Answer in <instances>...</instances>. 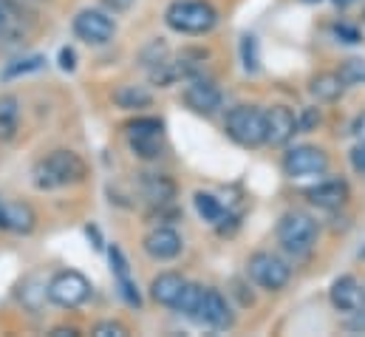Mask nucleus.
I'll use <instances>...</instances> for the list:
<instances>
[{"label":"nucleus","instance_id":"9b49d317","mask_svg":"<svg viewBox=\"0 0 365 337\" xmlns=\"http://www.w3.org/2000/svg\"><path fill=\"white\" fill-rule=\"evenodd\" d=\"M201 323L212 326V329H230L235 323V315L227 303V298L218 292V289H204L201 295V306H198V318Z\"/></svg>","mask_w":365,"mask_h":337},{"label":"nucleus","instance_id":"a878e982","mask_svg":"<svg viewBox=\"0 0 365 337\" xmlns=\"http://www.w3.org/2000/svg\"><path fill=\"white\" fill-rule=\"evenodd\" d=\"M241 60H244V69H247L250 74H255V71L261 69V54H258V40H255L252 34H247V37L241 40Z\"/></svg>","mask_w":365,"mask_h":337},{"label":"nucleus","instance_id":"6e6552de","mask_svg":"<svg viewBox=\"0 0 365 337\" xmlns=\"http://www.w3.org/2000/svg\"><path fill=\"white\" fill-rule=\"evenodd\" d=\"M283 173L289 178H303V176H323L329 170V156L323 148L314 145H297L283 156Z\"/></svg>","mask_w":365,"mask_h":337},{"label":"nucleus","instance_id":"2f4dec72","mask_svg":"<svg viewBox=\"0 0 365 337\" xmlns=\"http://www.w3.org/2000/svg\"><path fill=\"white\" fill-rule=\"evenodd\" d=\"M334 34H337L343 43H360V31H357L354 26H349V23H337V26H334Z\"/></svg>","mask_w":365,"mask_h":337},{"label":"nucleus","instance_id":"f8f14e48","mask_svg":"<svg viewBox=\"0 0 365 337\" xmlns=\"http://www.w3.org/2000/svg\"><path fill=\"white\" fill-rule=\"evenodd\" d=\"M264 114H267V145L283 148L297 134V116L286 105H272Z\"/></svg>","mask_w":365,"mask_h":337},{"label":"nucleus","instance_id":"412c9836","mask_svg":"<svg viewBox=\"0 0 365 337\" xmlns=\"http://www.w3.org/2000/svg\"><path fill=\"white\" fill-rule=\"evenodd\" d=\"M17 99L14 96H3L0 99V142H11L17 136Z\"/></svg>","mask_w":365,"mask_h":337},{"label":"nucleus","instance_id":"dca6fc26","mask_svg":"<svg viewBox=\"0 0 365 337\" xmlns=\"http://www.w3.org/2000/svg\"><path fill=\"white\" fill-rule=\"evenodd\" d=\"M139 187H142V196H145L153 207H165V204H170L173 196H176V184H173V178H168L165 173H142Z\"/></svg>","mask_w":365,"mask_h":337},{"label":"nucleus","instance_id":"58836bf2","mask_svg":"<svg viewBox=\"0 0 365 337\" xmlns=\"http://www.w3.org/2000/svg\"><path fill=\"white\" fill-rule=\"evenodd\" d=\"M0 230H6V201H0Z\"/></svg>","mask_w":365,"mask_h":337},{"label":"nucleus","instance_id":"a211bd4d","mask_svg":"<svg viewBox=\"0 0 365 337\" xmlns=\"http://www.w3.org/2000/svg\"><path fill=\"white\" fill-rule=\"evenodd\" d=\"M113 105L122 111H139V108H150L153 105V94L142 85H119L113 91Z\"/></svg>","mask_w":365,"mask_h":337},{"label":"nucleus","instance_id":"79ce46f5","mask_svg":"<svg viewBox=\"0 0 365 337\" xmlns=\"http://www.w3.org/2000/svg\"><path fill=\"white\" fill-rule=\"evenodd\" d=\"M303 3H323V0H303Z\"/></svg>","mask_w":365,"mask_h":337},{"label":"nucleus","instance_id":"e433bc0d","mask_svg":"<svg viewBox=\"0 0 365 337\" xmlns=\"http://www.w3.org/2000/svg\"><path fill=\"white\" fill-rule=\"evenodd\" d=\"M102 3H105V9H108V11H113V14L128 11V9L133 6V0H102Z\"/></svg>","mask_w":365,"mask_h":337},{"label":"nucleus","instance_id":"f257e3e1","mask_svg":"<svg viewBox=\"0 0 365 337\" xmlns=\"http://www.w3.org/2000/svg\"><path fill=\"white\" fill-rule=\"evenodd\" d=\"M31 178L37 190L68 187L86 178V162L74 151H51L31 168Z\"/></svg>","mask_w":365,"mask_h":337},{"label":"nucleus","instance_id":"4468645a","mask_svg":"<svg viewBox=\"0 0 365 337\" xmlns=\"http://www.w3.org/2000/svg\"><path fill=\"white\" fill-rule=\"evenodd\" d=\"M108 258H110V272H113V281H116V286H119L125 303L133 306V309H139V306H142V295H139V289H136V281H133V275H130V263H128L125 253L113 244V247L108 250Z\"/></svg>","mask_w":365,"mask_h":337},{"label":"nucleus","instance_id":"c756f323","mask_svg":"<svg viewBox=\"0 0 365 337\" xmlns=\"http://www.w3.org/2000/svg\"><path fill=\"white\" fill-rule=\"evenodd\" d=\"M165 57H168V46H165V43H159V40H156V43H150V49H145V54H142V60H145V66H148V69H153V66H156V63H162Z\"/></svg>","mask_w":365,"mask_h":337},{"label":"nucleus","instance_id":"ea45409f","mask_svg":"<svg viewBox=\"0 0 365 337\" xmlns=\"http://www.w3.org/2000/svg\"><path fill=\"white\" fill-rule=\"evenodd\" d=\"M354 0H334V6H351Z\"/></svg>","mask_w":365,"mask_h":337},{"label":"nucleus","instance_id":"f3484780","mask_svg":"<svg viewBox=\"0 0 365 337\" xmlns=\"http://www.w3.org/2000/svg\"><path fill=\"white\" fill-rule=\"evenodd\" d=\"M184 286V278L179 272H159L153 281H150V298L159 303V306H170L179 301Z\"/></svg>","mask_w":365,"mask_h":337},{"label":"nucleus","instance_id":"f03ea898","mask_svg":"<svg viewBox=\"0 0 365 337\" xmlns=\"http://www.w3.org/2000/svg\"><path fill=\"white\" fill-rule=\"evenodd\" d=\"M165 23L179 34L198 37V34H207L215 29L218 11L207 0H173L165 11Z\"/></svg>","mask_w":365,"mask_h":337},{"label":"nucleus","instance_id":"a19ab883","mask_svg":"<svg viewBox=\"0 0 365 337\" xmlns=\"http://www.w3.org/2000/svg\"><path fill=\"white\" fill-rule=\"evenodd\" d=\"M3 23H6V17H3V9H0V31H3Z\"/></svg>","mask_w":365,"mask_h":337},{"label":"nucleus","instance_id":"6ab92c4d","mask_svg":"<svg viewBox=\"0 0 365 337\" xmlns=\"http://www.w3.org/2000/svg\"><path fill=\"white\" fill-rule=\"evenodd\" d=\"M309 91H312V96H314L317 102H334V99H340V96H343L346 85H343V80H340V74H337V71H323V74L312 77Z\"/></svg>","mask_w":365,"mask_h":337},{"label":"nucleus","instance_id":"cd10ccee","mask_svg":"<svg viewBox=\"0 0 365 337\" xmlns=\"http://www.w3.org/2000/svg\"><path fill=\"white\" fill-rule=\"evenodd\" d=\"M128 128V136H145V134H162V119L156 116H139L133 122L125 125Z\"/></svg>","mask_w":365,"mask_h":337},{"label":"nucleus","instance_id":"4c0bfd02","mask_svg":"<svg viewBox=\"0 0 365 337\" xmlns=\"http://www.w3.org/2000/svg\"><path fill=\"white\" fill-rule=\"evenodd\" d=\"M80 332L77 329H71V326H57V329H51V337H77Z\"/></svg>","mask_w":365,"mask_h":337},{"label":"nucleus","instance_id":"f704fd0d","mask_svg":"<svg viewBox=\"0 0 365 337\" xmlns=\"http://www.w3.org/2000/svg\"><path fill=\"white\" fill-rule=\"evenodd\" d=\"M314 125H320V114L309 108V111L303 114V119H297V131H312Z\"/></svg>","mask_w":365,"mask_h":337},{"label":"nucleus","instance_id":"473e14b6","mask_svg":"<svg viewBox=\"0 0 365 337\" xmlns=\"http://www.w3.org/2000/svg\"><path fill=\"white\" fill-rule=\"evenodd\" d=\"M60 69H63V71H68V74L77 69V54H74V49H68V46H66V49H60Z\"/></svg>","mask_w":365,"mask_h":337},{"label":"nucleus","instance_id":"72a5a7b5","mask_svg":"<svg viewBox=\"0 0 365 337\" xmlns=\"http://www.w3.org/2000/svg\"><path fill=\"white\" fill-rule=\"evenodd\" d=\"M346 329H349V332H363L365 335V303L360 309H354V318L346 323Z\"/></svg>","mask_w":365,"mask_h":337},{"label":"nucleus","instance_id":"7c9ffc66","mask_svg":"<svg viewBox=\"0 0 365 337\" xmlns=\"http://www.w3.org/2000/svg\"><path fill=\"white\" fill-rule=\"evenodd\" d=\"M349 159H351V168L357 170L360 176H365V142H357V145L351 148Z\"/></svg>","mask_w":365,"mask_h":337},{"label":"nucleus","instance_id":"b1692460","mask_svg":"<svg viewBox=\"0 0 365 337\" xmlns=\"http://www.w3.org/2000/svg\"><path fill=\"white\" fill-rule=\"evenodd\" d=\"M46 66V60L40 54H31V57H20V60H11L3 71H0V80L9 83V80H17V77H26V74H34Z\"/></svg>","mask_w":365,"mask_h":337},{"label":"nucleus","instance_id":"4be33fe9","mask_svg":"<svg viewBox=\"0 0 365 337\" xmlns=\"http://www.w3.org/2000/svg\"><path fill=\"white\" fill-rule=\"evenodd\" d=\"M201 295H204V286H198V283H190V281H184L182 295H179V301L173 303V309H176L179 315H184V318H198Z\"/></svg>","mask_w":365,"mask_h":337},{"label":"nucleus","instance_id":"9d476101","mask_svg":"<svg viewBox=\"0 0 365 337\" xmlns=\"http://www.w3.org/2000/svg\"><path fill=\"white\" fill-rule=\"evenodd\" d=\"M303 196L317 210H340L349 201L351 190H349V184L343 178H326V181H320L314 187H306Z\"/></svg>","mask_w":365,"mask_h":337},{"label":"nucleus","instance_id":"c9c22d12","mask_svg":"<svg viewBox=\"0 0 365 337\" xmlns=\"http://www.w3.org/2000/svg\"><path fill=\"white\" fill-rule=\"evenodd\" d=\"M351 134L357 136V142H365V111H360L351 122Z\"/></svg>","mask_w":365,"mask_h":337},{"label":"nucleus","instance_id":"aec40b11","mask_svg":"<svg viewBox=\"0 0 365 337\" xmlns=\"http://www.w3.org/2000/svg\"><path fill=\"white\" fill-rule=\"evenodd\" d=\"M37 224V216L29 204H20V201H11L6 204V230L11 233H20V236H29Z\"/></svg>","mask_w":365,"mask_h":337},{"label":"nucleus","instance_id":"ddd939ff","mask_svg":"<svg viewBox=\"0 0 365 337\" xmlns=\"http://www.w3.org/2000/svg\"><path fill=\"white\" fill-rule=\"evenodd\" d=\"M142 250L153 261H173V258L182 255V236L173 227H156L145 236Z\"/></svg>","mask_w":365,"mask_h":337},{"label":"nucleus","instance_id":"0eeeda50","mask_svg":"<svg viewBox=\"0 0 365 337\" xmlns=\"http://www.w3.org/2000/svg\"><path fill=\"white\" fill-rule=\"evenodd\" d=\"M71 26H74V34L88 46H105L116 34V20L99 9H83Z\"/></svg>","mask_w":365,"mask_h":337},{"label":"nucleus","instance_id":"2eb2a0df","mask_svg":"<svg viewBox=\"0 0 365 337\" xmlns=\"http://www.w3.org/2000/svg\"><path fill=\"white\" fill-rule=\"evenodd\" d=\"M329 298H331V306L337 312H354V309H360L365 303V286L354 275H340L331 283Z\"/></svg>","mask_w":365,"mask_h":337},{"label":"nucleus","instance_id":"1a4fd4ad","mask_svg":"<svg viewBox=\"0 0 365 337\" xmlns=\"http://www.w3.org/2000/svg\"><path fill=\"white\" fill-rule=\"evenodd\" d=\"M182 96L184 105L192 114H201V116H212L224 105V96H221L218 85L210 83V80H201V77H190V83H187Z\"/></svg>","mask_w":365,"mask_h":337},{"label":"nucleus","instance_id":"7ed1b4c3","mask_svg":"<svg viewBox=\"0 0 365 337\" xmlns=\"http://www.w3.org/2000/svg\"><path fill=\"white\" fill-rule=\"evenodd\" d=\"M224 131L241 148H261L267 145V114L258 105H235L227 111Z\"/></svg>","mask_w":365,"mask_h":337},{"label":"nucleus","instance_id":"20e7f679","mask_svg":"<svg viewBox=\"0 0 365 337\" xmlns=\"http://www.w3.org/2000/svg\"><path fill=\"white\" fill-rule=\"evenodd\" d=\"M277 244L292 255H309L314 241H317V221L309 216V213H300V210H292L286 216H280L277 221Z\"/></svg>","mask_w":365,"mask_h":337},{"label":"nucleus","instance_id":"bb28decb","mask_svg":"<svg viewBox=\"0 0 365 337\" xmlns=\"http://www.w3.org/2000/svg\"><path fill=\"white\" fill-rule=\"evenodd\" d=\"M337 74H340V80H343L346 88H349V85L365 83V60H346Z\"/></svg>","mask_w":365,"mask_h":337},{"label":"nucleus","instance_id":"5701e85b","mask_svg":"<svg viewBox=\"0 0 365 337\" xmlns=\"http://www.w3.org/2000/svg\"><path fill=\"white\" fill-rule=\"evenodd\" d=\"M192 201H195V210H198V216L204 218V221H210V224H221L224 221V204L212 196V193H204V190H198L195 196H192Z\"/></svg>","mask_w":365,"mask_h":337},{"label":"nucleus","instance_id":"39448f33","mask_svg":"<svg viewBox=\"0 0 365 337\" xmlns=\"http://www.w3.org/2000/svg\"><path fill=\"white\" fill-rule=\"evenodd\" d=\"M46 298L63 309H77L91 298V281L77 269H63L48 281Z\"/></svg>","mask_w":365,"mask_h":337},{"label":"nucleus","instance_id":"393cba45","mask_svg":"<svg viewBox=\"0 0 365 337\" xmlns=\"http://www.w3.org/2000/svg\"><path fill=\"white\" fill-rule=\"evenodd\" d=\"M130 151L139 159H156V156H162V134L130 136Z\"/></svg>","mask_w":365,"mask_h":337},{"label":"nucleus","instance_id":"c85d7f7f","mask_svg":"<svg viewBox=\"0 0 365 337\" xmlns=\"http://www.w3.org/2000/svg\"><path fill=\"white\" fill-rule=\"evenodd\" d=\"M91 335L93 337H128L130 329H128L125 323H119V321H102V323L93 326Z\"/></svg>","mask_w":365,"mask_h":337},{"label":"nucleus","instance_id":"423d86ee","mask_svg":"<svg viewBox=\"0 0 365 337\" xmlns=\"http://www.w3.org/2000/svg\"><path fill=\"white\" fill-rule=\"evenodd\" d=\"M247 272H250V278H252L261 289H267V292H280V289H286V283L292 281V266H289L280 255L264 253V250L250 258Z\"/></svg>","mask_w":365,"mask_h":337}]
</instances>
